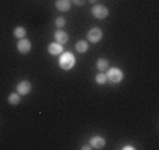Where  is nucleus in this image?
Returning a JSON list of instances; mask_svg holds the SVG:
<instances>
[{
	"mask_svg": "<svg viewBox=\"0 0 159 150\" xmlns=\"http://www.w3.org/2000/svg\"><path fill=\"white\" fill-rule=\"evenodd\" d=\"M76 63V59L73 56V54L70 52H62L59 58V67L63 70H70Z\"/></svg>",
	"mask_w": 159,
	"mask_h": 150,
	"instance_id": "1",
	"label": "nucleus"
},
{
	"mask_svg": "<svg viewBox=\"0 0 159 150\" xmlns=\"http://www.w3.org/2000/svg\"><path fill=\"white\" fill-rule=\"evenodd\" d=\"M106 77H107V81H110V83H113V84H117L123 80L124 73H123V70L118 69V67H110V69H107Z\"/></svg>",
	"mask_w": 159,
	"mask_h": 150,
	"instance_id": "2",
	"label": "nucleus"
},
{
	"mask_svg": "<svg viewBox=\"0 0 159 150\" xmlns=\"http://www.w3.org/2000/svg\"><path fill=\"white\" fill-rule=\"evenodd\" d=\"M102 38H103V32H102V30L97 28V27L92 28V30L87 32V41L92 42V44H97V42H100Z\"/></svg>",
	"mask_w": 159,
	"mask_h": 150,
	"instance_id": "3",
	"label": "nucleus"
},
{
	"mask_svg": "<svg viewBox=\"0 0 159 150\" xmlns=\"http://www.w3.org/2000/svg\"><path fill=\"white\" fill-rule=\"evenodd\" d=\"M92 14L96 18H99V20H103V18H106L108 15V10H107V7H104L103 4H96V6H93V9H92Z\"/></svg>",
	"mask_w": 159,
	"mask_h": 150,
	"instance_id": "4",
	"label": "nucleus"
},
{
	"mask_svg": "<svg viewBox=\"0 0 159 150\" xmlns=\"http://www.w3.org/2000/svg\"><path fill=\"white\" fill-rule=\"evenodd\" d=\"M16 90H17V93L20 94V96H27L31 91V83L27 80L20 81V83L17 84V88H16Z\"/></svg>",
	"mask_w": 159,
	"mask_h": 150,
	"instance_id": "5",
	"label": "nucleus"
},
{
	"mask_svg": "<svg viewBox=\"0 0 159 150\" xmlns=\"http://www.w3.org/2000/svg\"><path fill=\"white\" fill-rule=\"evenodd\" d=\"M17 49H18V52H20V54H28V52L31 51V42L28 41V39H25V38L18 39Z\"/></svg>",
	"mask_w": 159,
	"mask_h": 150,
	"instance_id": "6",
	"label": "nucleus"
},
{
	"mask_svg": "<svg viewBox=\"0 0 159 150\" xmlns=\"http://www.w3.org/2000/svg\"><path fill=\"white\" fill-rule=\"evenodd\" d=\"M90 146L93 149H103L106 146V140L102 138V136H93L90 139Z\"/></svg>",
	"mask_w": 159,
	"mask_h": 150,
	"instance_id": "7",
	"label": "nucleus"
},
{
	"mask_svg": "<svg viewBox=\"0 0 159 150\" xmlns=\"http://www.w3.org/2000/svg\"><path fill=\"white\" fill-rule=\"evenodd\" d=\"M48 52L51 55H61L63 52V48L59 42H52L48 45Z\"/></svg>",
	"mask_w": 159,
	"mask_h": 150,
	"instance_id": "8",
	"label": "nucleus"
},
{
	"mask_svg": "<svg viewBox=\"0 0 159 150\" xmlns=\"http://www.w3.org/2000/svg\"><path fill=\"white\" fill-rule=\"evenodd\" d=\"M70 0H57L55 3V7H57L59 11H69L70 9Z\"/></svg>",
	"mask_w": 159,
	"mask_h": 150,
	"instance_id": "9",
	"label": "nucleus"
},
{
	"mask_svg": "<svg viewBox=\"0 0 159 150\" xmlns=\"http://www.w3.org/2000/svg\"><path fill=\"white\" fill-rule=\"evenodd\" d=\"M54 36H55V39H57V42H59V44H65V42H68V39H69L68 34L62 30H58L57 32L54 34Z\"/></svg>",
	"mask_w": 159,
	"mask_h": 150,
	"instance_id": "10",
	"label": "nucleus"
},
{
	"mask_svg": "<svg viewBox=\"0 0 159 150\" xmlns=\"http://www.w3.org/2000/svg\"><path fill=\"white\" fill-rule=\"evenodd\" d=\"M96 67L99 69V72H106L108 69V60L107 59H99L96 62Z\"/></svg>",
	"mask_w": 159,
	"mask_h": 150,
	"instance_id": "11",
	"label": "nucleus"
},
{
	"mask_svg": "<svg viewBox=\"0 0 159 150\" xmlns=\"http://www.w3.org/2000/svg\"><path fill=\"white\" fill-rule=\"evenodd\" d=\"M87 49H89V45H87L86 41H79L76 44V51L79 54H84V52H87Z\"/></svg>",
	"mask_w": 159,
	"mask_h": 150,
	"instance_id": "12",
	"label": "nucleus"
},
{
	"mask_svg": "<svg viewBox=\"0 0 159 150\" xmlns=\"http://www.w3.org/2000/svg\"><path fill=\"white\" fill-rule=\"evenodd\" d=\"M25 34H27V31H25L24 27H17L14 30V36L16 38H18V39L25 38Z\"/></svg>",
	"mask_w": 159,
	"mask_h": 150,
	"instance_id": "13",
	"label": "nucleus"
},
{
	"mask_svg": "<svg viewBox=\"0 0 159 150\" xmlns=\"http://www.w3.org/2000/svg\"><path fill=\"white\" fill-rule=\"evenodd\" d=\"M20 102V94L18 93H11L9 96V104L11 105H17Z\"/></svg>",
	"mask_w": 159,
	"mask_h": 150,
	"instance_id": "14",
	"label": "nucleus"
},
{
	"mask_svg": "<svg viewBox=\"0 0 159 150\" xmlns=\"http://www.w3.org/2000/svg\"><path fill=\"white\" fill-rule=\"evenodd\" d=\"M94 80H96V83H97V84H104L106 81H107V77H106V73H104V72H100L99 75H96Z\"/></svg>",
	"mask_w": 159,
	"mask_h": 150,
	"instance_id": "15",
	"label": "nucleus"
},
{
	"mask_svg": "<svg viewBox=\"0 0 159 150\" xmlns=\"http://www.w3.org/2000/svg\"><path fill=\"white\" fill-rule=\"evenodd\" d=\"M55 24H57L58 28H63L65 27V24H66V20L63 17H58L57 20H55Z\"/></svg>",
	"mask_w": 159,
	"mask_h": 150,
	"instance_id": "16",
	"label": "nucleus"
},
{
	"mask_svg": "<svg viewBox=\"0 0 159 150\" xmlns=\"http://www.w3.org/2000/svg\"><path fill=\"white\" fill-rule=\"evenodd\" d=\"M84 2H86V0H70V3L76 4V6H83Z\"/></svg>",
	"mask_w": 159,
	"mask_h": 150,
	"instance_id": "17",
	"label": "nucleus"
},
{
	"mask_svg": "<svg viewBox=\"0 0 159 150\" xmlns=\"http://www.w3.org/2000/svg\"><path fill=\"white\" fill-rule=\"evenodd\" d=\"M124 150H135L134 146H131V144H125V146H123Z\"/></svg>",
	"mask_w": 159,
	"mask_h": 150,
	"instance_id": "18",
	"label": "nucleus"
},
{
	"mask_svg": "<svg viewBox=\"0 0 159 150\" xmlns=\"http://www.w3.org/2000/svg\"><path fill=\"white\" fill-rule=\"evenodd\" d=\"M82 149H83V150H89V149H92V146H90V144H84Z\"/></svg>",
	"mask_w": 159,
	"mask_h": 150,
	"instance_id": "19",
	"label": "nucleus"
},
{
	"mask_svg": "<svg viewBox=\"0 0 159 150\" xmlns=\"http://www.w3.org/2000/svg\"><path fill=\"white\" fill-rule=\"evenodd\" d=\"M89 2H92V3H96L97 0H89Z\"/></svg>",
	"mask_w": 159,
	"mask_h": 150,
	"instance_id": "20",
	"label": "nucleus"
}]
</instances>
